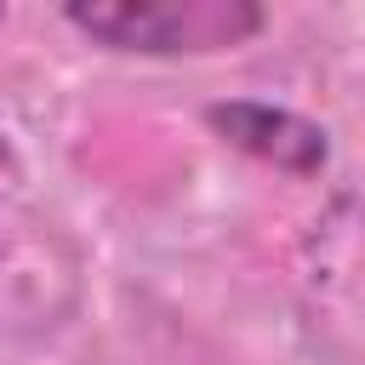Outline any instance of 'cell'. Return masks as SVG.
I'll use <instances>...</instances> for the list:
<instances>
[{
    "instance_id": "cell-1",
    "label": "cell",
    "mask_w": 365,
    "mask_h": 365,
    "mask_svg": "<svg viewBox=\"0 0 365 365\" xmlns=\"http://www.w3.org/2000/svg\"><path fill=\"white\" fill-rule=\"evenodd\" d=\"M68 23L125 51H217L257 34L262 11L245 0H97L68 6Z\"/></svg>"
},
{
    "instance_id": "cell-2",
    "label": "cell",
    "mask_w": 365,
    "mask_h": 365,
    "mask_svg": "<svg viewBox=\"0 0 365 365\" xmlns=\"http://www.w3.org/2000/svg\"><path fill=\"white\" fill-rule=\"evenodd\" d=\"M211 125L240 143L245 154L279 165V171H314L325 165V131L285 114V108H268V103H228V108H211Z\"/></svg>"
}]
</instances>
